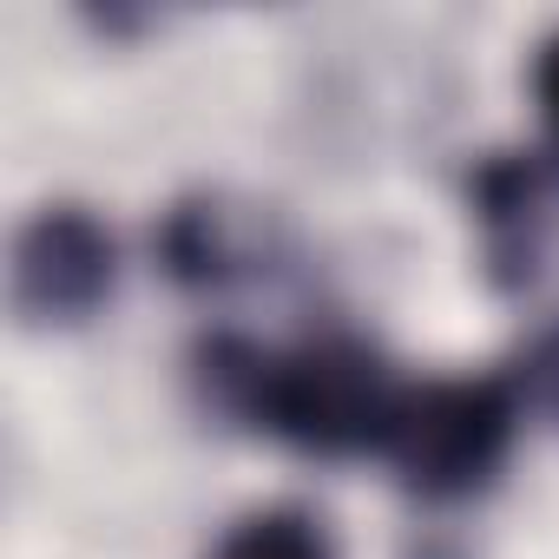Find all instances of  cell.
<instances>
[{"label":"cell","instance_id":"cell-8","mask_svg":"<svg viewBox=\"0 0 559 559\" xmlns=\"http://www.w3.org/2000/svg\"><path fill=\"white\" fill-rule=\"evenodd\" d=\"M533 99H539V112H546V126H552V139H559V34L539 40V60H533Z\"/></svg>","mask_w":559,"mask_h":559},{"label":"cell","instance_id":"cell-2","mask_svg":"<svg viewBox=\"0 0 559 559\" xmlns=\"http://www.w3.org/2000/svg\"><path fill=\"white\" fill-rule=\"evenodd\" d=\"M520 415L526 408L507 376L421 382V389H402L382 435V461L415 500H467L500 474Z\"/></svg>","mask_w":559,"mask_h":559},{"label":"cell","instance_id":"cell-7","mask_svg":"<svg viewBox=\"0 0 559 559\" xmlns=\"http://www.w3.org/2000/svg\"><path fill=\"white\" fill-rule=\"evenodd\" d=\"M507 382H513L520 408H533L539 421L559 428V317L533 336V349L520 356V376H507Z\"/></svg>","mask_w":559,"mask_h":559},{"label":"cell","instance_id":"cell-3","mask_svg":"<svg viewBox=\"0 0 559 559\" xmlns=\"http://www.w3.org/2000/svg\"><path fill=\"white\" fill-rule=\"evenodd\" d=\"M119 284V250L86 204H40L14 237V310L34 330H73L99 317Z\"/></svg>","mask_w":559,"mask_h":559},{"label":"cell","instance_id":"cell-6","mask_svg":"<svg viewBox=\"0 0 559 559\" xmlns=\"http://www.w3.org/2000/svg\"><path fill=\"white\" fill-rule=\"evenodd\" d=\"M211 559H336V546L304 507H263V513H243L211 546Z\"/></svg>","mask_w":559,"mask_h":559},{"label":"cell","instance_id":"cell-4","mask_svg":"<svg viewBox=\"0 0 559 559\" xmlns=\"http://www.w3.org/2000/svg\"><path fill=\"white\" fill-rule=\"evenodd\" d=\"M467 211L480 224V257L500 290H526L559 250V145L493 152L467 178Z\"/></svg>","mask_w":559,"mask_h":559},{"label":"cell","instance_id":"cell-1","mask_svg":"<svg viewBox=\"0 0 559 559\" xmlns=\"http://www.w3.org/2000/svg\"><path fill=\"white\" fill-rule=\"evenodd\" d=\"M198 382L224 415L304 454H382L389 415L402 402L395 369L356 336H310L297 349L211 336L198 349Z\"/></svg>","mask_w":559,"mask_h":559},{"label":"cell","instance_id":"cell-5","mask_svg":"<svg viewBox=\"0 0 559 559\" xmlns=\"http://www.w3.org/2000/svg\"><path fill=\"white\" fill-rule=\"evenodd\" d=\"M165 270L191 290H224L237 276H250L263 263V243H257V217L250 211H230L224 198H191L165 217Z\"/></svg>","mask_w":559,"mask_h":559}]
</instances>
